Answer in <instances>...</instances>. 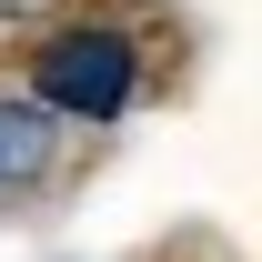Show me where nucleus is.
Instances as JSON below:
<instances>
[{
	"instance_id": "f257e3e1",
	"label": "nucleus",
	"mask_w": 262,
	"mask_h": 262,
	"mask_svg": "<svg viewBox=\"0 0 262 262\" xmlns=\"http://www.w3.org/2000/svg\"><path fill=\"white\" fill-rule=\"evenodd\" d=\"M131 81H141V61H131L121 31H61L40 51V101L51 111H81V121H111L131 101Z\"/></svg>"
},
{
	"instance_id": "f03ea898",
	"label": "nucleus",
	"mask_w": 262,
	"mask_h": 262,
	"mask_svg": "<svg viewBox=\"0 0 262 262\" xmlns=\"http://www.w3.org/2000/svg\"><path fill=\"white\" fill-rule=\"evenodd\" d=\"M40 162H51V121H40L31 101H0V192H10V182H31Z\"/></svg>"
}]
</instances>
